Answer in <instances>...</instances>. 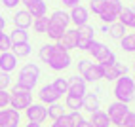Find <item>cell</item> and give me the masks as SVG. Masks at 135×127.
Returning <instances> with one entry per match:
<instances>
[{"instance_id":"obj_1","label":"cell","mask_w":135,"mask_h":127,"mask_svg":"<svg viewBox=\"0 0 135 127\" xmlns=\"http://www.w3.org/2000/svg\"><path fill=\"white\" fill-rule=\"evenodd\" d=\"M38 80H40V67L36 63H27V65H23L19 68L15 85L21 87V89H27V91H32L36 87Z\"/></svg>"},{"instance_id":"obj_2","label":"cell","mask_w":135,"mask_h":127,"mask_svg":"<svg viewBox=\"0 0 135 127\" xmlns=\"http://www.w3.org/2000/svg\"><path fill=\"white\" fill-rule=\"evenodd\" d=\"M112 95L118 103L124 104H129L135 101V84H133V78L131 76H120L118 80L114 82V87H112Z\"/></svg>"},{"instance_id":"obj_3","label":"cell","mask_w":135,"mask_h":127,"mask_svg":"<svg viewBox=\"0 0 135 127\" xmlns=\"http://www.w3.org/2000/svg\"><path fill=\"white\" fill-rule=\"evenodd\" d=\"M46 65L53 72H63V70H67L70 65H73V59H70V53L67 49H63L61 44L55 42V44H53V48H51V55H50Z\"/></svg>"},{"instance_id":"obj_4","label":"cell","mask_w":135,"mask_h":127,"mask_svg":"<svg viewBox=\"0 0 135 127\" xmlns=\"http://www.w3.org/2000/svg\"><path fill=\"white\" fill-rule=\"evenodd\" d=\"M88 51H89V55H91L99 65H114V63H118V61H116L114 51L107 46V44L99 42V40H93Z\"/></svg>"},{"instance_id":"obj_5","label":"cell","mask_w":135,"mask_h":127,"mask_svg":"<svg viewBox=\"0 0 135 127\" xmlns=\"http://www.w3.org/2000/svg\"><path fill=\"white\" fill-rule=\"evenodd\" d=\"M78 76H82L88 84H95V82L103 80L101 65L89 61V59H80L78 61Z\"/></svg>"},{"instance_id":"obj_6","label":"cell","mask_w":135,"mask_h":127,"mask_svg":"<svg viewBox=\"0 0 135 127\" xmlns=\"http://www.w3.org/2000/svg\"><path fill=\"white\" fill-rule=\"evenodd\" d=\"M31 104H32V91H27V89L13 85L10 91V108L21 112V110H27Z\"/></svg>"},{"instance_id":"obj_7","label":"cell","mask_w":135,"mask_h":127,"mask_svg":"<svg viewBox=\"0 0 135 127\" xmlns=\"http://www.w3.org/2000/svg\"><path fill=\"white\" fill-rule=\"evenodd\" d=\"M107 114H109V120H110L112 125L124 127V120H126V116L129 114V104H124V103L114 101V103L109 104V110H107Z\"/></svg>"},{"instance_id":"obj_8","label":"cell","mask_w":135,"mask_h":127,"mask_svg":"<svg viewBox=\"0 0 135 127\" xmlns=\"http://www.w3.org/2000/svg\"><path fill=\"white\" fill-rule=\"evenodd\" d=\"M25 116L31 123H44L48 120V106H44L42 103H32L29 108L25 110Z\"/></svg>"},{"instance_id":"obj_9","label":"cell","mask_w":135,"mask_h":127,"mask_svg":"<svg viewBox=\"0 0 135 127\" xmlns=\"http://www.w3.org/2000/svg\"><path fill=\"white\" fill-rule=\"evenodd\" d=\"M69 17H70V23L74 25V29H80V27H86L89 25V10L86 6L78 4L76 8H73V10L69 12Z\"/></svg>"},{"instance_id":"obj_10","label":"cell","mask_w":135,"mask_h":127,"mask_svg":"<svg viewBox=\"0 0 135 127\" xmlns=\"http://www.w3.org/2000/svg\"><path fill=\"white\" fill-rule=\"evenodd\" d=\"M95 40V31L91 25H86V27H80L78 29V48L80 51H88L91 42Z\"/></svg>"},{"instance_id":"obj_11","label":"cell","mask_w":135,"mask_h":127,"mask_svg":"<svg viewBox=\"0 0 135 127\" xmlns=\"http://www.w3.org/2000/svg\"><path fill=\"white\" fill-rule=\"evenodd\" d=\"M21 125V112L13 108L0 110V127H19Z\"/></svg>"},{"instance_id":"obj_12","label":"cell","mask_w":135,"mask_h":127,"mask_svg":"<svg viewBox=\"0 0 135 127\" xmlns=\"http://www.w3.org/2000/svg\"><path fill=\"white\" fill-rule=\"evenodd\" d=\"M59 99H61V95L53 89L51 84H46V85H42L38 89V103H42L44 106H50L53 103H59Z\"/></svg>"},{"instance_id":"obj_13","label":"cell","mask_w":135,"mask_h":127,"mask_svg":"<svg viewBox=\"0 0 135 127\" xmlns=\"http://www.w3.org/2000/svg\"><path fill=\"white\" fill-rule=\"evenodd\" d=\"M69 80V95H76V97H84L88 93V82L82 78V76H70L67 78Z\"/></svg>"},{"instance_id":"obj_14","label":"cell","mask_w":135,"mask_h":127,"mask_svg":"<svg viewBox=\"0 0 135 127\" xmlns=\"http://www.w3.org/2000/svg\"><path fill=\"white\" fill-rule=\"evenodd\" d=\"M57 44H61V48L67 49V51L76 49L78 48V29H67L65 34H63V38Z\"/></svg>"},{"instance_id":"obj_15","label":"cell","mask_w":135,"mask_h":127,"mask_svg":"<svg viewBox=\"0 0 135 127\" xmlns=\"http://www.w3.org/2000/svg\"><path fill=\"white\" fill-rule=\"evenodd\" d=\"M32 15L29 13L23 8V10H17L15 12V15H13V25H15V29H23V31H27L29 27H32Z\"/></svg>"},{"instance_id":"obj_16","label":"cell","mask_w":135,"mask_h":127,"mask_svg":"<svg viewBox=\"0 0 135 127\" xmlns=\"http://www.w3.org/2000/svg\"><path fill=\"white\" fill-rule=\"evenodd\" d=\"M17 68V57L13 55L12 51H6V53H0V72H6L10 74Z\"/></svg>"},{"instance_id":"obj_17","label":"cell","mask_w":135,"mask_h":127,"mask_svg":"<svg viewBox=\"0 0 135 127\" xmlns=\"http://www.w3.org/2000/svg\"><path fill=\"white\" fill-rule=\"evenodd\" d=\"M82 110L93 114L97 110H101V103H99V97L97 93H86L82 97Z\"/></svg>"},{"instance_id":"obj_18","label":"cell","mask_w":135,"mask_h":127,"mask_svg":"<svg viewBox=\"0 0 135 127\" xmlns=\"http://www.w3.org/2000/svg\"><path fill=\"white\" fill-rule=\"evenodd\" d=\"M25 10L32 15V19H38V17L48 15V4L44 2V0H32V2L25 8Z\"/></svg>"},{"instance_id":"obj_19","label":"cell","mask_w":135,"mask_h":127,"mask_svg":"<svg viewBox=\"0 0 135 127\" xmlns=\"http://www.w3.org/2000/svg\"><path fill=\"white\" fill-rule=\"evenodd\" d=\"M50 23H51V25H57V27H63V29H69V25H70L69 12H65V10H55V12H51Z\"/></svg>"},{"instance_id":"obj_20","label":"cell","mask_w":135,"mask_h":127,"mask_svg":"<svg viewBox=\"0 0 135 127\" xmlns=\"http://www.w3.org/2000/svg\"><path fill=\"white\" fill-rule=\"evenodd\" d=\"M89 123H91V127H110V120H109V114H107L105 110H97L91 114V118H89Z\"/></svg>"},{"instance_id":"obj_21","label":"cell","mask_w":135,"mask_h":127,"mask_svg":"<svg viewBox=\"0 0 135 127\" xmlns=\"http://www.w3.org/2000/svg\"><path fill=\"white\" fill-rule=\"evenodd\" d=\"M101 72H103V80H109V82H116L120 78V72H118V67L114 65H101Z\"/></svg>"},{"instance_id":"obj_22","label":"cell","mask_w":135,"mask_h":127,"mask_svg":"<svg viewBox=\"0 0 135 127\" xmlns=\"http://www.w3.org/2000/svg\"><path fill=\"white\" fill-rule=\"evenodd\" d=\"M65 108H69L70 112H80L82 110V97L76 95H65Z\"/></svg>"},{"instance_id":"obj_23","label":"cell","mask_w":135,"mask_h":127,"mask_svg":"<svg viewBox=\"0 0 135 127\" xmlns=\"http://www.w3.org/2000/svg\"><path fill=\"white\" fill-rule=\"evenodd\" d=\"M67 112H65V104L63 103H53V104H50L48 106V118L51 121H55V120H59L61 116H65Z\"/></svg>"},{"instance_id":"obj_24","label":"cell","mask_w":135,"mask_h":127,"mask_svg":"<svg viewBox=\"0 0 135 127\" xmlns=\"http://www.w3.org/2000/svg\"><path fill=\"white\" fill-rule=\"evenodd\" d=\"M107 34H109L112 40H122L126 36V27L122 23H118V21H114L112 25H109V32Z\"/></svg>"},{"instance_id":"obj_25","label":"cell","mask_w":135,"mask_h":127,"mask_svg":"<svg viewBox=\"0 0 135 127\" xmlns=\"http://www.w3.org/2000/svg\"><path fill=\"white\" fill-rule=\"evenodd\" d=\"M10 40H12L13 46H15V44H27V42H29V32L23 31V29H15V27H13V31L10 32Z\"/></svg>"},{"instance_id":"obj_26","label":"cell","mask_w":135,"mask_h":127,"mask_svg":"<svg viewBox=\"0 0 135 127\" xmlns=\"http://www.w3.org/2000/svg\"><path fill=\"white\" fill-rule=\"evenodd\" d=\"M31 51H32V48H31V44H29V42H27V44H15V46H12V53H13L17 59L29 57V55H31Z\"/></svg>"},{"instance_id":"obj_27","label":"cell","mask_w":135,"mask_h":127,"mask_svg":"<svg viewBox=\"0 0 135 127\" xmlns=\"http://www.w3.org/2000/svg\"><path fill=\"white\" fill-rule=\"evenodd\" d=\"M48 27H50V17L48 15L38 17V19L32 21V29H34V32H38V34H46L48 32Z\"/></svg>"},{"instance_id":"obj_28","label":"cell","mask_w":135,"mask_h":127,"mask_svg":"<svg viewBox=\"0 0 135 127\" xmlns=\"http://www.w3.org/2000/svg\"><path fill=\"white\" fill-rule=\"evenodd\" d=\"M120 48L126 53H135V34L133 32L131 34H126L124 38L120 40Z\"/></svg>"},{"instance_id":"obj_29","label":"cell","mask_w":135,"mask_h":127,"mask_svg":"<svg viewBox=\"0 0 135 127\" xmlns=\"http://www.w3.org/2000/svg\"><path fill=\"white\" fill-rule=\"evenodd\" d=\"M65 31L67 29H63V27H57V25H51L50 23V27H48V38L53 42V44H55V42H59L61 38H63V34H65Z\"/></svg>"},{"instance_id":"obj_30","label":"cell","mask_w":135,"mask_h":127,"mask_svg":"<svg viewBox=\"0 0 135 127\" xmlns=\"http://www.w3.org/2000/svg\"><path fill=\"white\" fill-rule=\"evenodd\" d=\"M133 12H135V10H131V8H126V6H124V10L118 13V23H122L126 29H129V25H131V17H133Z\"/></svg>"},{"instance_id":"obj_31","label":"cell","mask_w":135,"mask_h":127,"mask_svg":"<svg viewBox=\"0 0 135 127\" xmlns=\"http://www.w3.org/2000/svg\"><path fill=\"white\" fill-rule=\"evenodd\" d=\"M51 85H53V89H55L61 97L69 93V80H67V78H55Z\"/></svg>"},{"instance_id":"obj_32","label":"cell","mask_w":135,"mask_h":127,"mask_svg":"<svg viewBox=\"0 0 135 127\" xmlns=\"http://www.w3.org/2000/svg\"><path fill=\"white\" fill-rule=\"evenodd\" d=\"M105 8H107V0H89V8L88 10L95 13V15H101L105 12Z\"/></svg>"},{"instance_id":"obj_33","label":"cell","mask_w":135,"mask_h":127,"mask_svg":"<svg viewBox=\"0 0 135 127\" xmlns=\"http://www.w3.org/2000/svg\"><path fill=\"white\" fill-rule=\"evenodd\" d=\"M105 10L118 17V13L124 10V4H122V0H107V8H105Z\"/></svg>"},{"instance_id":"obj_34","label":"cell","mask_w":135,"mask_h":127,"mask_svg":"<svg viewBox=\"0 0 135 127\" xmlns=\"http://www.w3.org/2000/svg\"><path fill=\"white\" fill-rule=\"evenodd\" d=\"M12 40H10V34L2 32V36H0V53H6V51H12Z\"/></svg>"},{"instance_id":"obj_35","label":"cell","mask_w":135,"mask_h":127,"mask_svg":"<svg viewBox=\"0 0 135 127\" xmlns=\"http://www.w3.org/2000/svg\"><path fill=\"white\" fill-rule=\"evenodd\" d=\"M51 48H53V44H44V46L40 48L38 57H40L42 63H48V59H50V55H51Z\"/></svg>"},{"instance_id":"obj_36","label":"cell","mask_w":135,"mask_h":127,"mask_svg":"<svg viewBox=\"0 0 135 127\" xmlns=\"http://www.w3.org/2000/svg\"><path fill=\"white\" fill-rule=\"evenodd\" d=\"M12 85V76L6 74V72H0V89L8 91V87Z\"/></svg>"},{"instance_id":"obj_37","label":"cell","mask_w":135,"mask_h":127,"mask_svg":"<svg viewBox=\"0 0 135 127\" xmlns=\"http://www.w3.org/2000/svg\"><path fill=\"white\" fill-rule=\"evenodd\" d=\"M8 106H10V91L0 89V110H4Z\"/></svg>"},{"instance_id":"obj_38","label":"cell","mask_w":135,"mask_h":127,"mask_svg":"<svg viewBox=\"0 0 135 127\" xmlns=\"http://www.w3.org/2000/svg\"><path fill=\"white\" fill-rule=\"evenodd\" d=\"M69 120H70V123H73V125L76 127V125H78L80 121L84 120V116L80 114V112H69Z\"/></svg>"},{"instance_id":"obj_39","label":"cell","mask_w":135,"mask_h":127,"mask_svg":"<svg viewBox=\"0 0 135 127\" xmlns=\"http://www.w3.org/2000/svg\"><path fill=\"white\" fill-rule=\"evenodd\" d=\"M124 127H135V110H129V114L126 116Z\"/></svg>"},{"instance_id":"obj_40","label":"cell","mask_w":135,"mask_h":127,"mask_svg":"<svg viewBox=\"0 0 135 127\" xmlns=\"http://www.w3.org/2000/svg\"><path fill=\"white\" fill-rule=\"evenodd\" d=\"M19 4H21V0H2V6L8 8V10H15Z\"/></svg>"},{"instance_id":"obj_41","label":"cell","mask_w":135,"mask_h":127,"mask_svg":"<svg viewBox=\"0 0 135 127\" xmlns=\"http://www.w3.org/2000/svg\"><path fill=\"white\" fill-rule=\"evenodd\" d=\"M61 2H63V6H65V8L73 10V8H76V6L80 4V0H61Z\"/></svg>"},{"instance_id":"obj_42","label":"cell","mask_w":135,"mask_h":127,"mask_svg":"<svg viewBox=\"0 0 135 127\" xmlns=\"http://www.w3.org/2000/svg\"><path fill=\"white\" fill-rule=\"evenodd\" d=\"M76 127H91V123H89V120H86V118H84V120L82 121H80Z\"/></svg>"},{"instance_id":"obj_43","label":"cell","mask_w":135,"mask_h":127,"mask_svg":"<svg viewBox=\"0 0 135 127\" xmlns=\"http://www.w3.org/2000/svg\"><path fill=\"white\" fill-rule=\"evenodd\" d=\"M129 29L135 31V12H133V17H131V25H129Z\"/></svg>"},{"instance_id":"obj_44","label":"cell","mask_w":135,"mask_h":127,"mask_svg":"<svg viewBox=\"0 0 135 127\" xmlns=\"http://www.w3.org/2000/svg\"><path fill=\"white\" fill-rule=\"evenodd\" d=\"M25 127H42V125H40V123H31V121H29V123H25Z\"/></svg>"},{"instance_id":"obj_45","label":"cell","mask_w":135,"mask_h":127,"mask_svg":"<svg viewBox=\"0 0 135 127\" xmlns=\"http://www.w3.org/2000/svg\"><path fill=\"white\" fill-rule=\"evenodd\" d=\"M101 32H105V34L109 32V25H103V27H101Z\"/></svg>"},{"instance_id":"obj_46","label":"cell","mask_w":135,"mask_h":127,"mask_svg":"<svg viewBox=\"0 0 135 127\" xmlns=\"http://www.w3.org/2000/svg\"><path fill=\"white\" fill-rule=\"evenodd\" d=\"M50 127H63V125H61V123H59V121H53V123H51V125H50Z\"/></svg>"},{"instance_id":"obj_47","label":"cell","mask_w":135,"mask_h":127,"mask_svg":"<svg viewBox=\"0 0 135 127\" xmlns=\"http://www.w3.org/2000/svg\"><path fill=\"white\" fill-rule=\"evenodd\" d=\"M133 68H135V61H133Z\"/></svg>"},{"instance_id":"obj_48","label":"cell","mask_w":135,"mask_h":127,"mask_svg":"<svg viewBox=\"0 0 135 127\" xmlns=\"http://www.w3.org/2000/svg\"><path fill=\"white\" fill-rule=\"evenodd\" d=\"M133 84H135V76H133Z\"/></svg>"},{"instance_id":"obj_49","label":"cell","mask_w":135,"mask_h":127,"mask_svg":"<svg viewBox=\"0 0 135 127\" xmlns=\"http://www.w3.org/2000/svg\"><path fill=\"white\" fill-rule=\"evenodd\" d=\"M0 36H2V32H0Z\"/></svg>"},{"instance_id":"obj_50","label":"cell","mask_w":135,"mask_h":127,"mask_svg":"<svg viewBox=\"0 0 135 127\" xmlns=\"http://www.w3.org/2000/svg\"><path fill=\"white\" fill-rule=\"evenodd\" d=\"M133 61H135V59H133Z\"/></svg>"},{"instance_id":"obj_51","label":"cell","mask_w":135,"mask_h":127,"mask_svg":"<svg viewBox=\"0 0 135 127\" xmlns=\"http://www.w3.org/2000/svg\"><path fill=\"white\" fill-rule=\"evenodd\" d=\"M133 34H135V32H133Z\"/></svg>"}]
</instances>
